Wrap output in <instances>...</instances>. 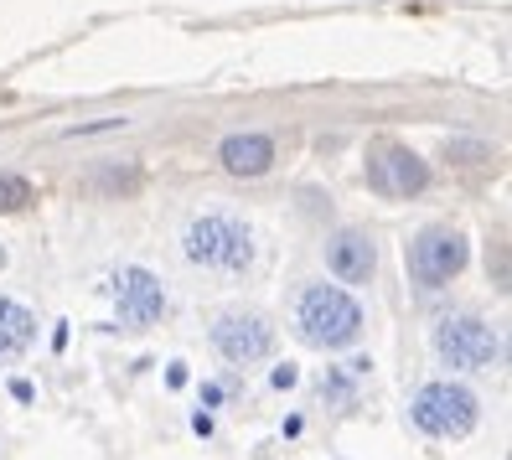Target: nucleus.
Masks as SVG:
<instances>
[{
    "label": "nucleus",
    "mask_w": 512,
    "mask_h": 460,
    "mask_svg": "<svg viewBox=\"0 0 512 460\" xmlns=\"http://www.w3.org/2000/svg\"><path fill=\"white\" fill-rule=\"evenodd\" d=\"M409 414H414V429H419V435H430V440H461V435H471V429H476L481 404H476L471 388L440 378V383H425V388H419V398H414Z\"/></svg>",
    "instance_id": "obj_3"
},
{
    "label": "nucleus",
    "mask_w": 512,
    "mask_h": 460,
    "mask_svg": "<svg viewBox=\"0 0 512 460\" xmlns=\"http://www.w3.org/2000/svg\"><path fill=\"white\" fill-rule=\"evenodd\" d=\"M295 331L306 347L321 352H342L363 336V305H357L347 290H331V285H311L295 305Z\"/></svg>",
    "instance_id": "obj_1"
},
{
    "label": "nucleus",
    "mask_w": 512,
    "mask_h": 460,
    "mask_svg": "<svg viewBox=\"0 0 512 460\" xmlns=\"http://www.w3.org/2000/svg\"><path fill=\"white\" fill-rule=\"evenodd\" d=\"M32 342H37V316L21 300L0 295V362H16Z\"/></svg>",
    "instance_id": "obj_11"
},
{
    "label": "nucleus",
    "mask_w": 512,
    "mask_h": 460,
    "mask_svg": "<svg viewBox=\"0 0 512 460\" xmlns=\"http://www.w3.org/2000/svg\"><path fill=\"white\" fill-rule=\"evenodd\" d=\"M166 285L156 280L150 269H119V280H114V311H119V326H130V331H145V326H156L166 316Z\"/></svg>",
    "instance_id": "obj_8"
},
{
    "label": "nucleus",
    "mask_w": 512,
    "mask_h": 460,
    "mask_svg": "<svg viewBox=\"0 0 512 460\" xmlns=\"http://www.w3.org/2000/svg\"><path fill=\"white\" fill-rule=\"evenodd\" d=\"M26 202H32V181L16 171H0V212H21Z\"/></svg>",
    "instance_id": "obj_12"
},
{
    "label": "nucleus",
    "mask_w": 512,
    "mask_h": 460,
    "mask_svg": "<svg viewBox=\"0 0 512 460\" xmlns=\"http://www.w3.org/2000/svg\"><path fill=\"white\" fill-rule=\"evenodd\" d=\"M368 187L383 197H419L430 187V166L409 145H373L368 150Z\"/></svg>",
    "instance_id": "obj_7"
},
{
    "label": "nucleus",
    "mask_w": 512,
    "mask_h": 460,
    "mask_svg": "<svg viewBox=\"0 0 512 460\" xmlns=\"http://www.w3.org/2000/svg\"><path fill=\"white\" fill-rule=\"evenodd\" d=\"M182 254L202 269H223V274H244L254 264V233L228 218V212H207V218H192L182 233Z\"/></svg>",
    "instance_id": "obj_2"
},
{
    "label": "nucleus",
    "mask_w": 512,
    "mask_h": 460,
    "mask_svg": "<svg viewBox=\"0 0 512 460\" xmlns=\"http://www.w3.org/2000/svg\"><path fill=\"white\" fill-rule=\"evenodd\" d=\"M218 161L233 171V176H264L269 161H275V140L269 135H228Z\"/></svg>",
    "instance_id": "obj_10"
},
{
    "label": "nucleus",
    "mask_w": 512,
    "mask_h": 460,
    "mask_svg": "<svg viewBox=\"0 0 512 460\" xmlns=\"http://www.w3.org/2000/svg\"><path fill=\"white\" fill-rule=\"evenodd\" d=\"M466 259H471L466 233L435 223V228H425V233L409 243V280L419 290H440V285H450L466 269Z\"/></svg>",
    "instance_id": "obj_5"
},
{
    "label": "nucleus",
    "mask_w": 512,
    "mask_h": 460,
    "mask_svg": "<svg viewBox=\"0 0 512 460\" xmlns=\"http://www.w3.org/2000/svg\"><path fill=\"white\" fill-rule=\"evenodd\" d=\"M0 264H6V249H0Z\"/></svg>",
    "instance_id": "obj_13"
},
{
    "label": "nucleus",
    "mask_w": 512,
    "mask_h": 460,
    "mask_svg": "<svg viewBox=\"0 0 512 460\" xmlns=\"http://www.w3.org/2000/svg\"><path fill=\"white\" fill-rule=\"evenodd\" d=\"M326 264L337 280L347 285H368L373 280V269H378V249H373V238L368 233H357V228H342L337 238L326 243Z\"/></svg>",
    "instance_id": "obj_9"
},
{
    "label": "nucleus",
    "mask_w": 512,
    "mask_h": 460,
    "mask_svg": "<svg viewBox=\"0 0 512 460\" xmlns=\"http://www.w3.org/2000/svg\"><path fill=\"white\" fill-rule=\"evenodd\" d=\"M435 357L445 367H461V373H481V367H497L502 336L481 316H445L435 326Z\"/></svg>",
    "instance_id": "obj_4"
},
{
    "label": "nucleus",
    "mask_w": 512,
    "mask_h": 460,
    "mask_svg": "<svg viewBox=\"0 0 512 460\" xmlns=\"http://www.w3.org/2000/svg\"><path fill=\"white\" fill-rule=\"evenodd\" d=\"M213 347L233 367H254V362H264L269 352H275V326H269L259 311H228L213 326Z\"/></svg>",
    "instance_id": "obj_6"
}]
</instances>
